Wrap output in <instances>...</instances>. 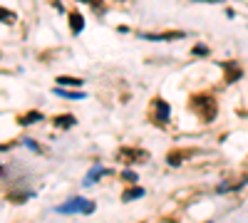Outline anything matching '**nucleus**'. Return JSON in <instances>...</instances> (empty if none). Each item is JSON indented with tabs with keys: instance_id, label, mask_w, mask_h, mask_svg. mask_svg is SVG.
<instances>
[{
	"instance_id": "obj_1",
	"label": "nucleus",
	"mask_w": 248,
	"mask_h": 223,
	"mask_svg": "<svg viewBox=\"0 0 248 223\" xmlns=\"http://www.w3.org/2000/svg\"><path fill=\"white\" fill-rule=\"evenodd\" d=\"M57 211L60 213H92L94 204H92V201H85V198H72L70 204H62Z\"/></svg>"
},
{
	"instance_id": "obj_2",
	"label": "nucleus",
	"mask_w": 248,
	"mask_h": 223,
	"mask_svg": "<svg viewBox=\"0 0 248 223\" xmlns=\"http://www.w3.org/2000/svg\"><path fill=\"white\" fill-rule=\"evenodd\" d=\"M154 107H156V121H159V124H164V121H167V117H169V107L164 104L161 99H156Z\"/></svg>"
},
{
	"instance_id": "obj_3",
	"label": "nucleus",
	"mask_w": 248,
	"mask_h": 223,
	"mask_svg": "<svg viewBox=\"0 0 248 223\" xmlns=\"http://www.w3.org/2000/svg\"><path fill=\"white\" fill-rule=\"evenodd\" d=\"M102 174H105V169H102V166H94V169H92V174H87V178H85V186L94 184V178H97V176H102Z\"/></svg>"
},
{
	"instance_id": "obj_4",
	"label": "nucleus",
	"mask_w": 248,
	"mask_h": 223,
	"mask_svg": "<svg viewBox=\"0 0 248 223\" xmlns=\"http://www.w3.org/2000/svg\"><path fill=\"white\" fill-rule=\"evenodd\" d=\"M57 82H60V85H70V87H79V85H82V79H75V77H60Z\"/></svg>"
},
{
	"instance_id": "obj_5",
	"label": "nucleus",
	"mask_w": 248,
	"mask_h": 223,
	"mask_svg": "<svg viewBox=\"0 0 248 223\" xmlns=\"http://www.w3.org/2000/svg\"><path fill=\"white\" fill-rule=\"evenodd\" d=\"M72 28H75V32L82 30V15L79 13H72Z\"/></svg>"
},
{
	"instance_id": "obj_6",
	"label": "nucleus",
	"mask_w": 248,
	"mask_h": 223,
	"mask_svg": "<svg viewBox=\"0 0 248 223\" xmlns=\"http://www.w3.org/2000/svg\"><path fill=\"white\" fill-rule=\"evenodd\" d=\"M139 196H144V191H141V189H134V191L124 193V201H132V198H139Z\"/></svg>"
},
{
	"instance_id": "obj_7",
	"label": "nucleus",
	"mask_w": 248,
	"mask_h": 223,
	"mask_svg": "<svg viewBox=\"0 0 248 223\" xmlns=\"http://www.w3.org/2000/svg\"><path fill=\"white\" fill-rule=\"evenodd\" d=\"M57 124H60V127H72V124H75V119H72V117H60V119H57Z\"/></svg>"
},
{
	"instance_id": "obj_8",
	"label": "nucleus",
	"mask_w": 248,
	"mask_h": 223,
	"mask_svg": "<svg viewBox=\"0 0 248 223\" xmlns=\"http://www.w3.org/2000/svg\"><path fill=\"white\" fill-rule=\"evenodd\" d=\"M57 94H62V97H75V99H82V92H65V89H57Z\"/></svg>"
},
{
	"instance_id": "obj_9",
	"label": "nucleus",
	"mask_w": 248,
	"mask_h": 223,
	"mask_svg": "<svg viewBox=\"0 0 248 223\" xmlns=\"http://www.w3.org/2000/svg\"><path fill=\"white\" fill-rule=\"evenodd\" d=\"M0 17L8 20V23H10V20H15V15H13V13H8V10H0Z\"/></svg>"
}]
</instances>
